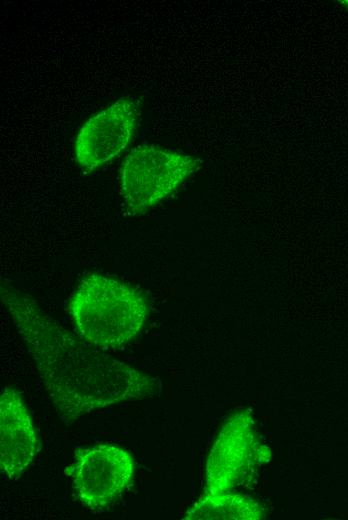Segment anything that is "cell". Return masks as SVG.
Segmentation results:
<instances>
[{
	"label": "cell",
	"instance_id": "6da1fadb",
	"mask_svg": "<svg viewBox=\"0 0 348 520\" xmlns=\"http://www.w3.org/2000/svg\"><path fill=\"white\" fill-rule=\"evenodd\" d=\"M0 295L46 391L64 418L75 419L160 391L158 379L76 338L11 282L1 280Z\"/></svg>",
	"mask_w": 348,
	"mask_h": 520
},
{
	"label": "cell",
	"instance_id": "7a4b0ae2",
	"mask_svg": "<svg viewBox=\"0 0 348 520\" xmlns=\"http://www.w3.org/2000/svg\"><path fill=\"white\" fill-rule=\"evenodd\" d=\"M68 310L80 337L100 349L128 343L140 333L148 315L141 291L101 274L80 281Z\"/></svg>",
	"mask_w": 348,
	"mask_h": 520
},
{
	"label": "cell",
	"instance_id": "3957f363",
	"mask_svg": "<svg viewBox=\"0 0 348 520\" xmlns=\"http://www.w3.org/2000/svg\"><path fill=\"white\" fill-rule=\"evenodd\" d=\"M200 168L198 159L155 145H139L125 157L119 193L126 210L140 215L170 195Z\"/></svg>",
	"mask_w": 348,
	"mask_h": 520
},
{
	"label": "cell",
	"instance_id": "277c9868",
	"mask_svg": "<svg viewBox=\"0 0 348 520\" xmlns=\"http://www.w3.org/2000/svg\"><path fill=\"white\" fill-rule=\"evenodd\" d=\"M75 461L65 473L83 505L100 511L113 503L132 480L134 465L130 454L113 445L78 449Z\"/></svg>",
	"mask_w": 348,
	"mask_h": 520
},
{
	"label": "cell",
	"instance_id": "5b68a950",
	"mask_svg": "<svg viewBox=\"0 0 348 520\" xmlns=\"http://www.w3.org/2000/svg\"><path fill=\"white\" fill-rule=\"evenodd\" d=\"M137 118L135 102L125 97L90 117L75 139L78 165L91 172L117 157L129 144Z\"/></svg>",
	"mask_w": 348,
	"mask_h": 520
},
{
	"label": "cell",
	"instance_id": "8992f818",
	"mask_svg": "<svg viewBox=\"0 0 348 520\" xmlns=\"http://www.w3.org/2000/svg\"><path fill=\"white\" fill-rule=\"evenodd\" d=\"M39 450L37 434L18 391L6 387L0 396V468L8 479L20 477Z\"/></svg>",
	"mask_w": 348,
	"mask_h": 520
}]
</instances>
